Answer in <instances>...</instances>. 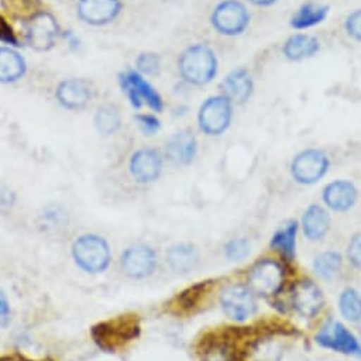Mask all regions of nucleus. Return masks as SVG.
<instances>
[{
  "instance_id": "423d86ee",
  "label": "nucleus",
  "mask_w": 361,
  "mask_h": 361,
  "mask_svg": "<svg viewBox=\"0 0 361 361\" xmlns=\"http://www.w3.org/2000/svg\"><path fill=\"white\" fill-rule=\"evenodd\" d=\"M211 22L218 33L224 36H239L247 29L250 15L239 0H224L214 9Z\"/></svg>"
},
{
  "instance_id": "9b49d317",
  "label": "nucleus",
  "mask_w": 361,
  "mask_h": 361,
  "mask_svg": "<svg viewBox=\"0 0 361 361\" xmlns=\"http://www.w3.org/2000/svg\"><path fill=\"white\" fill-rule=\"evenodd\" d=\"M316 341L324 347L361 358V344L357 337L340 322H327L316 336Z\"/></svg>"
},
{
  "instance_id": "ddd939ff",
  "label": "nucleus",
  "mask_w": 361,
  "mask_h": 361,
  "mask_svg": "<svg viewBox=\"0 0 361 361\" xmlns=\"http://www.w3.org/2000/svg\"><path fill=\"white\" fill-rule=\"evenodd\" d=\"M290 299L293 309L306 319L314 317L324 305V298L320 288L309 279H303L293 285Z\"/></svg>"
},
{
  "instance_id": "5701e85b",
  "label": "nucleus",
  "mask_w": 361,
  "mask_h": 361,
  "mask_svg": "<svg viewBox=\"0 0 361 361\" xmlns=\"http://www.w3.org/2000/svg\"><path fill=\"white\" fill-rule=\"evenodd\" d=\"M320 50V43L314 36L296 33L283 44V56L290 61H300L313 57Z\"/></svg>"
},
{
  "instance_id": "2eb2a0df",
  "label": "nucleus",
  "mask_w": 361,
  "mask_h": 361,
  "mask_svg": "<svg viewBox=\"0 0 361 361\" xmlns=\"http://www.w3.org/2000/svg\"><path fill=\"white\" fill-rule=\"evenodd\" d=\"M162 164V157L157 149L141 148L131 157L130 172L138 184H151L161 175Z\"/></svg>"
},
{
  "instance_id": "dca6fc26",
  "label": "nucleus",
  "mask_w": 361,
  "mask_h": 361,
  "mask_svg": "<svg viewBox=\"0 0 361 361\" xmlns=\"http://www.w3.org/2000/svg\"><path fill=\"white\" fill-rule=\"evenodd\" d=\"M121 11L120 0H80V18L93 26H102L113 22Z\"/></svg>"
},
{
  "instance_id": "f3484780",
  "label": "nucleus",
  "mask_w": 361,
  "mask_h": 361,
  "mask_svg": "<svg viewBox=\"0 0 361 361\" xmlns=\"http://www.w3.org/2000/svg\"><path fill=\"white\" fill-rule=\"evenodd\" d=\"M198 151V142L194 133L184 130L173 134L165 147L166 158L175 165H188L194 161Z\"/></svg>"
},
{
  "instance_id": "6e6552de",
  "label": "nucleus",
  "mask_w": 361,
  "mask_h": 361,
  "mask_svg": "<svg viewBox=\"0 0 361 361\" xmlns=\"http://www.w3.org/2000/svg\"><path fill=\"white\" fill-rule=\"evenodd\" d=\"M233 103L225 96H214L208 99L198 116L201 130L208 135H221L225 133L232 121Z\"/></svg>"
},
{
  "instance_id": "e433bc0d",
  "label": "nucleus",
  "mask_w": 361,
  "mask_h": 361,
  "mask_svg": "<svg viewBox=\"0 0 361 361\" xmlns=\"http://www.w3.org/2000/svg\"><path fill=\"white\" fill-rule=\"evenodd\" d=\"M137 121H138V126L141 127V130L145 133V134H154L159 130L161 127V123L157 117L151 116V114H142V116H137Z\"/></svg>"
},
{
  "instance_id": "7ed1b4c3",
  "label": "nucleus",
  "mask_w": 361,
  "mask_h": 361,
  "mask_svg": "<svg viewBox=\"0 0 361 361\" xmlns=\"http://www.w3.org/2000/svg\"><path fill=\"white\" fill-rule=\"evenodd\" d=\"M73 259L88 274H102L110 266L111 250L106 239L97 235L80 236L71 249Z\"/></svg>"
},
{
  "instance_id": "9d476101",
  "label": "nucleus",
  "mask_w": 361,
  "mask_h": 361,
  "mask_svg": "<svg viewBox=\"0 0 361 361\" xmlns=\"http://www.w3.org/2000/svg\"><path fill=\"white\" fill-rule=\"evenodd\" d=\"M225 314L235 322H245L257 310L256 295L243 285H231L221 293Z\"/></svg>"
},
{
  "instance_id": "79ce46f5",
  "label": "nucleus",
  "mask_w": 361,
  "mask_h": 361,
  "mask_svg": "<svg viewBox=\"0 0 361 361\" xmlns=\"http://www.w3.org/2000/svg\"><path fill=\"white\" fill-rule=\"evenodd\" d=\"M0 361H6V360H4V358H0Z\"/></svg>"
},
{
  "instance_id": "20e7f679",
  "label": "nucleus",
  "mask_w": 361,
  "mask_h": 361,
  "mask_svg": "<svg viewBox=\"0 0 361 361\" xmlns=\"http://www.w3.org/2000/svg\"><path fill=\"white\" fill-rule=\"evenodd\" d=\"M286 272L281 262L262 259L256 262L247 275V288L260 298L276 296L285 285Z\"/></svg>"
},
{
  "instance_id": "6ab92c4d",
  "label": "nucleus",
  "mask_w": 361,
  "mask_h": 361,
  "mask_svg": "<svg viewBox=\"0 0 361 361\" xmlns=\"http://www.w3.org/2000/svg\"><path fill=\"white\" fill-rule=\"evenodd\" d=\"M90 99H92V85L85 80H66L57 88V100L61 106L70 110L82 109Z\"/></svg>"
},
{
  "instance_id": "0eeeda50",
  "label": "nucleus",
  "mask_w": 361,
  "mask_h": 361,
  "mask_svg": "<svg viewBox=\"0 0 361 361\" xmlns=\"http://www.w3.org/2000/svg\"><path fill=\"white\" fill-rule=\"evenodd\" d=\"M157 266V252L147 243H134L128 246L120 259L121 272L130 279H145L155 272Z\"/></svg>"
},
{
  "instance_id": "7c9ffc66",
  "label": "nucleus",
  "mask_w": 361,
  "mask_h": 361,
  "mask_svg": "<svg viewBox=\"0 0 361 361\" xmlns=\"http://www.w3.org/2000/svg\"><path fill=\"white\" fill-rule=\"evenodd\" d=\"M252 351L255 361H279L283 354L281 344L272 337L259 338Z\"/></svg>"
},
{
  "instance_id": "58836bf2",
  "label": "nucleus",
  "mask_w": 361,
  "mask_h": 361,
  "mask_svg": "<svg viewBox=\"0 0 361 361\" xmlns=\"http://www.w3.org/2000/svg\"><path fill=\"white\" fill-rule=\"evenodd\" d=\"M11 317H12V310H11L9 300L6 295L0 290V326L6 327L11 322Z\"/></svg>"
},
{
  "instance_id": "72a5a7b5",
  "label": "nucleus",
  "mask_w": 361,
  "mask_h": 361,
  "mask_svg": "<svg viewBox=\"0 0 361 361\" xmlns=\"http://www.w3.org/2000/svg\"><path fill=\"white\" fill-rule=\"evenodd\" d=\"M159 57L155 53H144L137 60L138 68L147 74H155L159 70Z\"/></svg>"
},
{
  "instance_id": "f03ea898",
  "label": "nucleus",
  "mask_w": 361,
  "mask_h": 361,
  "mask_svg": "<svg viewBox=\"0 0 361 361\" xmlns=\"http://www.w3.org/2000/svg\"><path fill=\"white\" fill-rule=\"evenodd\" d=\"M178 67L185 81L194 85H205L216 75L218 60L211 47L195 44L180 54Z\"/></svg>"
},
{
  "instance_id": "f8f14e48",
  "label": "nucleus",
  "mask_w": 361,
  "mask_h": 361,
  "mask_svg": "<svg viewBox=\"0 0 361 361\" xmlns=\"http://www.w3.org/2000/svg\"><path fill=\"white\" fill-rule=\"evenodd\" d=\"M59 36V25L47 12H37L26 25V40L35 50L46 51L51 49Z\"/></svg>"
},
{
  "instance_id": "4468645a",
  "label": "nucleus",
  "mask_w": 361,
  "mask_h": 361,
  "mask_svg": "<svg viewBox=\"0 0 361 361\" xmlns=\"http://www.w3.org/2000/svg\"><path fill=\"white\" fill-rule=\"evenodd\" d=\"M121 84L124 92L127 93L131 104L134 107H141L142 102H145L152 110H162V99L155 90L135 71H130L121 77Z\"/></svg>"
},
{
  "instance_id": "cd10ccee",
  "label": "nucleus",
  "mask_w": 361,
  "mask_h": 361,
  "mask_svg": "<svg viewBox=\"0 0 361 361\" xmlns=\"http://www.w3.org/2000/svg\"><path fill=\"white\" fill-rule=\"evenodd\" d=\"M341 266H343L341 255L334 250L320 253L313 263L316 275L323 281H333L340 274Z\"/></svg>"
},
{
  "instance_id": "1a4fd4ad",
  "label": "nucleus",
  "mask_w": 361,
  "mask_h": 361,
  "mask_svg": "<svg viewBox=\"0 0 361 361\" xmlns=\"http://www.w3.org/2000/svg\"><path fill=\"white\" fill-rule=\"evenodd\" d=\"M330 166V161L323 151L305 149L292 161L290 172L296 183L312 185L320 180Z\"/></svg>"
},
{
  "instance_id": "f257e3e1",
  "label": "nucleus",
  "mask_w": 361,
  "mask_h": 361,
  "mask_svg": "<svg viewBox=\"0 0 361 361\" xmlns=\"http://www.w3.org/2000/svg\"><path fill=\"white\" fill-rule=\"evenodd\" d=\"M141 333L140 317L134 313H126L109 320L100 322L92 329L94 343L107 353H117L138 338Z\"/></svg>"
},
{
  "instance_id": "a19ab883",
  "label": "nucleus",
  "mask_w": 361,
  "mask_h": 361,
  "mask_svg": "<svg viewBox=\"0 0 361 361\" xmlns=\"http://www.w3.org/2000/svg\"><path fill=\"white\" fill-rule=\"evenodd\" d=\"M19 361H33V360H27L25 357H19Z\"/></svg>"
},
{
  "instance_id": "4c0bfd02",
  "label": "nucleus",
  "mask_w": 361,
  "mask_h": 361,
  "mask_svg": "<svg viewBox=\"0 0 361 361\" xmlns=\"http://www.w3.org/2000/svg\"><path fill=\"white\" fill-rule=\"evenodd\" d=\"M0 42H5L9 44H18V39L15 36L12 26L8 23V20L2 15H0Z\"/></svg>"
},
{
  "instance_id": "c85d7f7f",
  "label": "nucleus",
  "mask_w": 361,
  "mask_h": 361,
  "mask_svg": "<svg viewBox=\"0 0 361 361\" xmlns=\"http://www.w3.org/2000/svg\"><path fill=\"white\" fill-rule=\"evenodd\" d=\"M94 123H96V127L100 134L111 135L121 126L120 111L114 106H103L97 110Z\"/></svg>"
},
{
  "instance_id": "473e14b6",
  "label": "nucleus",
  "mask_w": 361,
  "mask_h": 361,
  "mask_svg": "<svg viewBox=\"0 0 361 361\" xmlns=\"http://www.w3.org/2000/svg\"><path fill=\"white\" fill-rule=\"evenodd\" d=\"M4 6L16 16H33L37 13L39 0H4Z\"/></svg>"
},
{
  "instance_id": "bb28decb",
  "label": "nucleus",
  "mask_w": 361,
  "mask_h": 361,
  "mask_svg": "<svg viewBox=\"0 0 361 361\" xmlns=\"http://www.w3.org/2000/svg\"><path fill=\"white\" fill-rule=\"evenodd\" d=\"M26 71L23 57L12 49H0V81L11 82L19 80Z\"/></svg>"
},
{
  "instance_id": "aec40b11",
  "label": "nucleus",
  "mask_w": 361,
  "mask_h": 361,
  "mask_svg": "<svg viewBox=\"0 0 361 361\" xmlns=\"http://www.w3.org/2000/svg\"><path fill=\"white\" fill-rule=\"evenodd\" d=\"M323 201L333 211H348L357 201V188L345 179L333 180L323 191Z\"/></svg>"
},
{
  "instance_id": "2f4dec72",
  "label": "nucleus",
  "mask_w": 361,
  "mask_h": 361,
  "mask_svg": "<svg viewBox=\"0 0 361 361\" xmlns=\"http://www.w3.org/2000/svg\"><path fill=\"white\" fill-rule=\"evenodd\" d=\"M224 252L228 260L242 262L250 253V242L246 238H233L225 243Z\"/></svg>"
},
{
  "instance_id": "f704fd0d",
  "label": "nucleus",
  "mask_w": 361,
  "mask_h": 361,
  "mask_svg": "<svg viewBox=\"0 0 361 361\" xmlns=\"http://www.w3.org/2000/svg\"><path fill=\"white\" fill-rule=\"evenodd\" d=\"M345 32L350 37L361 42V9L354 11L345 19Z\"/></svg>"
},
{
  "instance_id": "a878e982",
  "label": "nucleus",
  "mask_w": 361,
  "mask_h": 361,
  "mask_svg": "<svg viewBox=\"0 0 361 361\" xmlns=\"http://www.w3.org/2000/svg\"><path fill=\"white\" fill-rule=\"evenodd\" d=\"M329 12H330L329 6L314 5V4H305L292 16L290 26L296 30H305V29L317 26V25H320L322 22L326 20Z\"/></svg>"
},
{
  "instance_id": "ea45409f",
  "label": "nucleus",
  "mask_w": 361,
  "mask_h": 361,
  "mask_svg": "<svg viewBox=\"0 0 361 361\" xmlns=\"http://www.w3.org/2000/svg\"><path fill=\"white\" fill-rule=\"evenodd\" d=\"M249 2L256 6H272L278 0H249Z\"/></svg>"
},
{
  "instance_id": "412c9836",
  "label": "nucleus",
  "mask_w": 361,
  "mask_h": 361,
  "mask_svg": "<svg viewBox=\"0 0 361 361\" xmlns=\"http://www.w3.org/2000/svg\"><path fill=\"white\" fill-rule=\"evenodd\" d=\"M222 88L232 103L245 104L253 93V78L246 68H236L226 75Z\"/></svg>"
},
{
  "instance_id": "39448f33",
  "label": "nucleus",
  "mask_w": 361,
  "mask_h": 361,
  "mask_svg": "<svg viewBox=\"0 0 361 361\" xmlns=\"http://www.w3.org/2000/svg\"><path fill=\"white\" fill-rule=\"evenodd\" d=\"M239 331H219L204 336L197 347L200 361H240V351L238 350Z\"/></svg>"
},
{
  "instance_id": "b1692460",
  "label": "nucleus",
  "mask_w": 361,
  "mask_h": 361,
  "mask_svg": "<svg viewBox=\"0 0 361 361\" xmlns=\"http://www.w3.org/2000/svg\"><path fill=\"white\" fill-rule=\"evenodd\" d=\"M302 226L309 240H320L330 229V216L320 205H312L303 214Z\"/></svg>"
},
{
  "instance_id": "c9c22d12",
  "label": "nucleus",
  "mask_w": 361,
  "mask_h": 361,
  "mask_svg": "<svg viewBox=\"0 0 361 361\" xmlns=\"http://www.w3.org/2000/svg\"><path fill=\"white\" fill-rule=\"evenodd\" d=\"M347 256L350 263H353L357 269H361V232L351 238L347 249Z\"/></svg>"
},
{
  "instance_id": "4be33fe9",
  "label": "nucleus",
  "mask_w": 361,
  "mask_h": 361,
  "mask_svg": "<svg viewBox=\"0 0 361 361\" xmlns=\"http://www.w3.org/2000/svg\"><path fill=\"white\" fill-rule=\"evenodd\" d=\"M212 283L211 282H200L187 290L178 293L171 302V313L173 314H190L192 313L200 305L204 302L207 295L211 292Z\"/></svg>"
},
{
  "instance_id": "a211bd4d",
  "label": "nucleus",
  "mask_w": 361,
  "mask_h": 361,
  "mask_svg": "<svg viewBox=\"0 0 361 361\" xmlns=\"http://www.w3.org/2000/svg\"><path fill=\"white\" fill-rule=\"evenodd\" d=\"M165 262L176 275H187L200 264V252L192 243H176L166 249Z\"/></svg>"
},
{
  "instance_id": "393cba45",
  "label": "nucleus",
  "mask_w": 361,
  "mask_h": 361,
  "mask_svg": "<svg viewBox=\"0 0 361 361\" xmlns=\"http://www.w3.org/2000/svg\"><path fill=\"white\" fill-rule=\"evenodd\" d=\"M298 228V222L295 219H290L275 232L272 240H270V246L279 252L288 262H292L296 256Z\"/></svg>"
},
{
  "instance_id": "c756f323",
  "label": "nucleus",
  "mask_w": 361,
  "mask_h": 361,
  "mask_svg": "<svg viewBox=\"0 0 361 361\" xmlns=\"http://www.w3.org/2000/svg\"><path fill=\"white\" fill-rule=\"evenodd\" d=\"M338 309L343 317L350 322H360L361 320V296L354 289H345L340 295L338 299Z\"/></svg>"
}]
</instances>
